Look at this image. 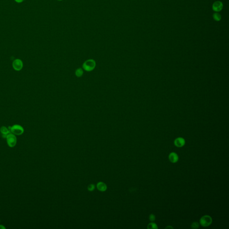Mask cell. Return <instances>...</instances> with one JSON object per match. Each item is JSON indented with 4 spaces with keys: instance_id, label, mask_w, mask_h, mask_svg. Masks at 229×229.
Here are the masks:
<instances>
[{
    "instance_id": "cell-8",
    "label": "cell",
    "mask_w": 229,
    "mask_h": 229,
    "mask_svg": "<svg viewBox=\"0 0 229 229\" xmlns=\"http://www.w3.org/2000/svg\"><path fill=\"white\" fill-rule=\"evenodd\" d=\"M169 159L171 163H177L179 160V156L176 153L172 152L169 154Z\"/></svg>"
},
{
    "instance_id": "cell-14",
    "label": "cell",
    "mask_w": 229,
    "mask_h": 229,
    "mask_svg": "<svg viewBox=\"0 0 229 229\" xmlns=\"http://www.w3.org/2000/svg\"><path fill=\"white\" fill-rule=\"evenodd\" d=\"M76 73V75H77V76L80 77L82 75V73H83L82 70L81 69V68L78 69V70H77Z\"/></svg>"
},
{
    "instance_id": "cell-17",
    "label": "cell",
    "mask_w": 229,
    "mask_h": 229,
    "mask_svg": "<svg viewBox=\"0 0 229 229\" xmlns=\"http://www.w3.org/2000/svg\"><path fill=\"white\" fill-rule=\"evenodd\" d=\"M0 229H5V227L4 225H0Z\"/></svg>"
},
{
    "instance_id": "cell-19",
    "label": "cell",
    "mask_w": 229,
    "mask_h": 229,
    "mask_svg": "<svg viewBox=\"0 0 229 229\" xmlns=\"http://www.w3.org/2000/svg\"><path fill=\"white\" fill-rule=\"evenodd\" d=\"M166 228H168V229H169V228H171L172 229V228H173L172 227V226H168L167 227H166Z\"/></svg>"
},
{
    "instance_id": "cell-12",
    "label": "cell",
    "mask_w": 229,
    "mask_h": 229,
    "mask_svg": "<svg viewBox=\"0 0 229 229\" xmlns=\"http://www.w3.org/2000/svg\"><path fill=\"white\" fill-rule=\"evenodd\" d=\"M147 228L148 229H158V227H157V225L156 224L154 223V222H151V223L149 224L148 225Z\"/></svg>"
},
{
    "instance_id": "cell-7",
    "label": "cell",
    "mask_w": 229,
    "mask_h": 229,
    "mask_svg": "<svg viewBox=\"0 0 229 229\" xmlns=\"http://www.w3.org/2000/svg\"><path fill=\"white\" fill-rule=\"evenodd\" d=\"M185 144V140L182 138H177L175 140L174 144L177 147H182Z\"/></svg>"
},
{
    "instance_id": "cell-20",
    "label": "cell",
    "mask_w": 229,
    "mask_h": 229,
    "mask_svg": "<svg viewBox=\"0 0 229 229\" xmlns=\"http://www.w3.org/2000/svg\"><path fill=\"white\" fill-rule=\"evenodd\" d=\"M58 1H62V0H58Z\"/></svg>"
},
{
    "instance_id": "cell-18",
    "label": "cell",
    "mask_w": 229,
    "mask_h": 229,
    "mask_svg": "<svg viewBox=\"0 0 229 229\" xmlns=\"http://www.w3.org/2000/svg\"><path fill=\"white\" fill-rule=\"evenodd\" d=\"M16 2H17L18 3H21V2L23 1V0H15Z\"/></svg>"
},
{
    "instance_id": "cell-3",
    "label": "cell",
    "mask_w": 229,
    "mask_h": 229,
    "mask_svg": "<svg viewBox=\"0 0 229 229\" xmlns=\"http://www.w3.org/2000/svg\"><path fill=\"white\" fill-rule=\"evenodd\" d=\"M6 141L9 147L13 148L17 144V138L15 135L13 133H9L6 136Z\"/></svg>"
},
{
    "instance_id": "cell-16",
    "label": "cell",
    "mask_w": 229,
    "mask_h": 229,
    "mask_svg": "<svg viewBox=\"0 0 229 229\" xmlns=\"http://www.w3.org/2000/svg\"><path fill=\"white\" fill-rule=\"evenodd\" d=\"M88 188L89 191H93L95 188V186L93 184H90L89 186H88Z\"/></svg>"
},
{
    "instance_id": "cell-5",
    "label": "cell",
    "mask_w": 229,
    "mask_h": 229,
    "mask_svg": "<svg viewBox=\"0 0 229 229\" xmlns=\"http://www.w3.org/2000/svg\"><path fill=\"white\" fill-rule=\"evenodd\" d=\"M223 8V3L219 1L215 2L212 5V9L215 12L218 13L221 11L222 10Z\"/></svg>"
},
{
    "instance_id": "cell-11",
    "label": "cell",
    "mask_w": 229,
    "mask_h": 229,
    "mask_svg": "<svg viewBox=\"0 0 229 229\" xmlns=\"http://www.w3.org/2000/svg\"><path fill=\"white\" fill-rule=\"evenodd\" d=\"M213 18L215 21H219L221 20L222 16H221V14L219 13L216 12L213 14Z\"/></svg>"
},
{
    "instance_id": "cell-21",
    "label": "cell",
    "mask_w": 229,
    "mask_h": 229,
    "mask_svg": "<svg viewBox=\"0 0 229 229\" xmlns=\"http://www.w3.org/2000/svg\"><path fill=\"white\" fill-rule=\"evenodd\" d=\"M0 222H1V221H0Z\"/></svg>"
},
{
    "instance_id": "cell-15",
    "label": "cell",
    "mask_w": 229,
    "mask_h": 229,
    "mask_svg": "<svg viewBox=\"0 0 229 229\" xmlns=\"http://www.w3.org/2000/svg\"><path fill=\"white\" fill-rule=\"evenodd\" d=\"M149 219L151 222H154L155 220V216L153 214H151L149 216Z\"/></svg>"
},
{
    "instance_id": "cell-2",
    "label": "cell",
    "mask_w": 229,
    "mask_h": 229,
    "mask_svg": "<svg viewBox=\"0 0 229 229\" xmlns=\"http://www.w3.org/2000/svg\"><path fill=\"white\" fill-rule=\"evenodd\" d=\"M212 218L209 215H204L200 218V223L203 227H207L212 223Z\"/></svg>"
},
{
    "instance_id": "cell-10",
    "label": "cell",
    "mask_w": 229,
    "mask_h": 229,
    "mask_svg": "<svg viewBox=\"0 0 229 229\" xmlns=\"http://www.w3.org/2000/svg\"><path fill=\"white\" fill-rule=\"evenodd\" d=\"M97 188L99 191H105L107 189L106 185L104 182H98L97 184Z\"/></svg>"
},
{
    "instance_id": "cell-6",
    "label": "cell",
    "mask_w": 229,
    "mask_h": 229,
    "mask_svg": "<svg viewBox=\"0 0 229 229\" xmlns=\"http://www.w3.org/2000/svg\"><path fill=\"white\" fill-rule=\"evenodd\" d=\"M13 67L16 71H20L23 67V63L20 59L15 60L13 63Z\"/></svg>"
},
{
    "instance_id": "cell-4",
    "label": "cell",
    "mask_w": 229,
    "mask_h": 229,
    "mask_svg": "<svg viewBox=\"0 0 229 229\" xmlns=\"http://www.w3.org/2000/svg\"><path fill=\"white\" fill-rule=\"evenodd\" d=\"M95 62L92 60H89L86 61L83 64V68L86 71H90L95 68Z\"/></svg>"
},
{
    "instance_id": "cell-13",
    "label": "cell",
    "mask_w": 229,
    "mask_h": 229,
    "mask_svg": "<svg viewBox=\"0 0 229 229\" xmlns=\"http://www.w3.org/2000/svg\"><path fill=\"white\" fill-rule=\"evenodd\" d=\"M191 227L192 229H198L199 227V224L197 222H193L191 224Z\"/></svg>"
},
{
    "instance_id": "cell-1",
    "label": "cell",
    "mask_w": 229,
    "mask_h": 229,
    "mask_svg": "<svg viewBox=\"0 0 229 229\" xmlns=\"http://www.w3.org/2000/svg\"><path fill=\"white\" fill-rule=\"evenodd\" d=\"M9 129L13 134L16 135H21L24 132V129L22 127L18 124L13 125L12 127H9Z\"/></svg>"
},
{
    "instance_id": "cell-9",
    "label": "cell",
    "mask_w": 229,
    "mask_h": 229,
    "mask_svg": "<svg viewBox=\"0 0 229 229\" xmlns=\"http://www.w3.org/2000/svg\"><path fill=\"white\" fill-rule=\"evenodd\" d=\"M0 131L2 133L3 137L4 138H6L7 135L10 133V131L9 130V129H7L6 127H5V126H2L1 128Z\"/></svg>"
}]
</instances>
